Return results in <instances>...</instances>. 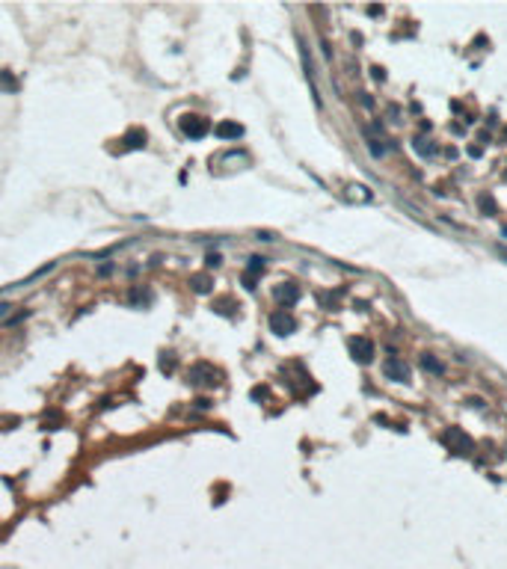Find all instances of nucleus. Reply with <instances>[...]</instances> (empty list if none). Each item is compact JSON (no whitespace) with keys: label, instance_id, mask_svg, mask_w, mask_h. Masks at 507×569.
Here are the masks:
<instances>
[{"label":"nucleus","instance_id":"18","mask_svg":"<svg viewBox=\"0 0 507 569\" xmlns=\"http://www.w3.org/2000/svg\"><path fill=\"white\" fill-rule=\"evenodd\" d=\"M501 255H504V258H507V249H501Z\"/></svg>","mask_w":507,"mask_h":569},{"label":"nucleus","instance_id":"11","mask_svg":"<svg viewBox=\"0 0 507 569\" xmlns=\"http://www.w3.org/2000/svg\"><path fill=\"white\" fill-rule=\"evenodd\" d=\"M125 142H128L131 148H142V145H145V131H131V134L125 137Z\"/></svg>","mask_w":507,"mask_h":569},{"label":"nucleus","instance_id":"4","mask_svg":"<svg viewBox=\"0 0 507 569\" xmlns=\"http://www.w3.org/2000/svg\"><path fill=\"white\" fill-rule=\"evenodd\" d=\"M270 329H273L276 335H291V332L297 329V320H294L288 311H273V314H270Z\"/></svg>","mask_w":507,"mask_h":569},{"label":"nucleus","instance_id":"19","mask_svg":"<svg viewBox=\"0 0 507 569\" xmlns=\"http://www.w3.org/2000/svg\"><path fill=\"white\" fill-rule=\"evenodd\" d=\"M501 234H504V237H507V225H504V231H501Z\"/></svg>","mask_w":507,"mask_h":569},{"label":"nucleus","instance_id":"17","mask_svg":"<svg viewBox=\"0 0 507 569\" xmlns=\"http://www.w3.org/2000/svg\"><path fill=\"white\" fill-rule=\"evenodd\" d=\"M6 309H9V306H6V303H0V317H3V314H6Z\"/></svg>","mask_w":507,"mask_h":569},{"label":"nucleus","instance_id":"2","mask_svg":"<svg viewBox=\"0 0 507 569\" xmlns=\"http://www.w3.org/2000/svg\"><path fill=\"white\" fill-rule=\"evenodd\" d=\"M208 131H211V125H208V119H202V116H184V119H181V134H184V137L202 139Z\"/></svg>","mask_w":507,"mask_h":569},{"label":"nucleus","instance_id":"15","mask_svg":"<svg viewBox=\"0 0 507 569\" xmlns=\"http://www.w3.org/2000/svg\"><path fill=\"white\" fill-rule=\"evenodd\" d=\"M193 288H196V291H199V293H205V291H208V279L196 276V279H193Z\"/></svg>","mask_w":507,"mask_h":569},{"label":"nucleus","instance_id":"5","mask_svg":"<svg viewBox=\"0 0 507 569\" xmlns=\"http://www.w3.org/2000/svg\"><path fill=\"white\" fill-rule=\"evenodd\" d=\"M385 377L395 379V382H409V365H403L401 359H389V362L383 365Z\"/></svg>","mask_w":507,"mask_h":569},{"label":"nucleus","instance_id":"1","mask_svg":"<svg viewBox=\"0 0 507 569\" xmlns=\"http://www.w3.org/2000/svg\"><path fill=\"white\" fill-rule=\"evenodd\" d=\"M442 442L454 451V454H472V439H469L466 433H460L457 427H448V430L442 433Z\"/></svg>","mask_w":507,"mask_h":569},{"label":"nucleus","instance_id":"3","mask_svg":"<svg viewBox=\"0 0 507 569\" xmlns=\"http://www.w3.org/2000/svg\"><path fill=\"white\" fill-rule=\"evenodd\" d=\"M347 347H350V356H353L359 365H368L374 359V344H371L368 338H359V335H356V338L347 341Z\"/></svg>","mask_w":507,"mask_h":569},{"label":"nucleus","instance_id":"10","mask_svg":"<svg viewBox=\"0 0 507 569\" xmlns=\"http://www.w3.org/2000/svg\"><path fill=\"white\" fill-rule=\"evenodd\" d=\"M412 148H415L419 155H424V157L433 155V145H430V139H424V137H415V139H412Z\"/></svg>","mask_w":507,"mask_h":569},{"label":"nucleus","instance_id":"8","mask_svg":"<svg viewBox=\"0 0 507 569\" xmlns=\"http://www.w3.org/2000/svg\"><path fill=\"white\" fill-rule=\"evenodd\" d=\"M344 196H347V199H353V202H371V190L359 187V184H350V187L344 190Z\"/></svg>","mask_w":507,"mask_h":569},{"label":"nucleus","instance_id":"6","mask_svg":"<svg viewBox=\"0 0 507 569\" xmlns=\"http://www.w3.org/2000/svg\"><path fill=\"white\" fill-rule=\"evenodd\" d=\"M273 296L279 300L282 306H294V303L300 300V288H297V285H291V282H288V285H279V288L273 291Z\"/></svg>","mask_w":507,"mask_h":569},{"label":"nucleus","instance_id":"13","mask_svg":"<svg viewBox=\"0 0 507 569\" xmlns=\"http://www.w3.org/2000/svg\"><path fill=\"white\" fill-rule=\"evenodd\" d=\"M261 270H264V258H258V255H255V258H249V273H246V276L252 279L255 273H261Z\"/></svg>","mask_w":507,"mask_h":569},{"label":"nucleus","instance_id":"16","mask_svg":"<svg viewBox=\"0 0 507 569\" xmlns=\"http://www.w3.org/2000/svg\"><path fill=\"white\" fill-rule=\"evenodd\" d=\"M220 264V255H208V267H217Z\"/></svg>","mask_w":507,"mask_h":569},{"label":"nucleus","instance_id":"7","mask_svg":"<svg viewBox=\"0 0 507 569\" xmlns=\"http://www.w3.org/2000/svg\"><path fill=\"white\" fill-rule=\"evenodd\" d=\"M241 134H244V128L237 122H220L217 125V137L220 139H237Z\"/></svg>","mask_w":507,"mask_h":569},{"label":"nucleus","instance_id":"14","mask_svg":"<svg viewBox=\"0 0 507 569\" xmlns=\"http://www.w3.org/2000/svg\"><path fill=\"white\" fill-rule=\"evenodd\" d=\"M368 145H371V152H374L377 157H383V155H385V148L380 145V139H368Z\"/></svg>","mask_w":507,"mask_h":569},{"label":"nucleus","instance_id":"9","mask_svg":"<svg viewBox=\"0 0 507 569\" xmlns=\"http://www.w3.org/2000/svg\"><path fill=\"white\" fill-rule=\"evenodd\" d=\"M0 89H6V92H18V80L12 77V71H0Z\"/></svg>","mask_w":507,"mask_h":569},{"label":"nucleus","instance_id":"12","mask_svg":"<svg viewBox=\"0 0 507 569\" xmlns=\"http://www.w3.org/2000/svg\"><path fill=\"white\" fill-rule=\"evenodd\" d=\"M421 365H424V368H427L430 374H442V365H439L433 356H421Z\"/></svg>","mask_w":507,"mask_h":569}]
</instances>
